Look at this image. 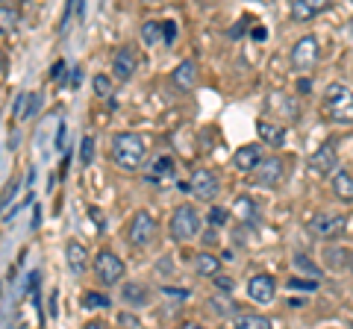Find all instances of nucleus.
<instances>
[{
  "mask_svg": "<svg viewBox=\"0 0 353 329\" xmlns=\"http://www.w3.org/2000/svg\"><path fill=\"white\" fill-rule=\"evenodd\" d=\"M256 136H259L262 145H271V147H283L285 145V127L277 124V120L259 118L256 120Z\"/></svg>",
  "mask_w": 353,
  "mask_h": 329,
  "instance_id": "nucleus-17",
  "label": "nucleus"
},
{
  "mask_svg": "<svg viewBox=\"0 0 353 329\" xmlns=\"http://www.w3.org/2000/svg\"><path fill=\"white\" fill-rule=\"evenodd\" d=\"M94 162V138L92 136H85L80 141V164L85 168V164H92Z\"/></svg>",
  "mask_w": 353,
  "mask_h": 329,
  "instance_id": "nucleus-30",
  "label": "nucleus"
},
{
  "mask_svg": "<svg viewBox=\"0 0 353 329\" xmlns=\"http://www.w3.org/2000/svg\"><path fill=\"white\" fill-rule=\"evenodd\" d=\"M141 39H145L148 47L165 45V27L159 24V21H148V24H141Z\"/></svg>",
  "mask_w": 353,
  "mask_h": 329,
  "instance_id": "nucleus-24",
  "label": "nucleus"
},
{
  "mask_svg": "<svg viewBox=\"0 0 353 329\" xmlns=\"http://www.w3.org/2000/svg\"><path fill=\"white\" fill-rule=\"evenodd\" d=\"M233 329H274V323H271V317H265V315L239 312L233 317Z\"/></svg>",
  "mask_w": 353,
  "mask_h": 329,
  "instance_id": "nucleus-21",
  "label": "nucleus"
},
{
  "mask_svg": "<svg viewBox=\"0 0 353 329\" xmlns=\"http://www.w3.org/2000/svg\"><path fill=\"white\" fill-rule=\"evenodd\" d=\"M230 215H233L230 209H221V206H215V209L209 212V217H206V221L212 224V226H224V224L230 221Z\"/></svg>",
  "mask_w": 353,
  "mask_h": 329,
  "instance_id": "nucleus-34",
  "label": "nucleus"
},
{
  "mask_svg": "<svg viewBox=\"0 0 353 329\" xmlns=\"http://www.w3.org/2000/svg\"><path fill=\"white\" fill-rule=\"evenodd\" d=\"M350 270H353V262H350Z\"/></svg>",
  "mask_w": 353,
  "mask_h": 329,
  "instance_id": "nucleus-43",
  "label": "nucleus"
},
{
  "mask_svg": "<svg viewBox=\"0 0 353 329\" xmlns=\"http://www.w3.org/2000/svg\"><path fill=\"white\" fill-rule=\"evenodd\" d=\"M30 103H32V94L30 92H21L15 97V106H12V120H15V124H21V120L30 118Z\"/></svg>",
  "mask_w": 353,
  "mask_h": 329,
  "instance_id": "nucleus-27",
  "label": "nucleus"
},
{
  "mask_svg": "<svg viewBox=\"0 0 353 329\" xmlns=\"http://www.w3.org/2000/svg\"><path fill=\"white\" fill-rule=\"evenodd\" d=\"M183 329H209V326H203V323H185Z\"/></svg>",
  "mask_w": 353,
  "mask_h": 329,
  "instance_id": "nucleus-41",
  "label": "nucleus"
},
{
  "mask_svg": "<svg viewBox=\"0 0 353 329\" xmlns=\"http://www.w3.org/2000/svg\"><path fill=\"white\" fill-rule=\"evenodd\" d=\"M209 306H212V312H215V315H221V317H224V315H233V317H236V306L230 303V300L212 297V300H209Z\"/></svg>",
  "mask_w": 353,
  "mask_h": 329,
  "instance_id": "nucleus-32",
  "label": "nucleus"
},
{
  "mask_svg": "<svg viewBox=\"0 0 353 329\" xmlns=\"http://www.w3.org/2000/svg\"><path fill=\"white\" fill-rule=\"evenodd\" d=\"M171 85L176 92H192L197 85V62L194 59H183L176 68L171 71Z\"/></svg>",
  "mask_w": 353,
  "mask_h": 329,
  "instance_id": "nucleus-15",
  "label": "nucleus"
},
{
  "mask_svg": "<svg viewBox=\"0 0 353 329\" xmlns=\"http://www.w3.org/2000/svg\"><path fill=\"white\" fill-rule=\"evenodd\" d=\"M289 288H292V291H318V288H321V282H318V279L292 277V279H289Z\"/></svg>",
  "mask_w": 353,
  "mask_h": 329,
  "instance_id": "nucleus-31",
  "label": "nucleus"
},
{
  "mask_svg": "<svg viewBox=\"0 0 353 329\" xmlns=\"http://www.w3.org/2000/svg\"><path fill=\"white\" fill-rule=\"evenodd\" d=\"M253 177H256V182L259 185H280L283 182V177H285V162L280 159V156H268V159H262V164L256 168V173H253Z\"/></svg>",
  "mask_w": 353,
  "mask_h": 329,
  "instance_id": "nucleus-12",
  "label": "nucleus"
},
{
  "mask_svg": "<svg viewBox=\"0 0 353 329\" xmlns=\"http://www.w3.org/2000/svg\"><path fill=\"white\" fill-rule=\"evenodd\" d=\"M18 21H21L18 6L0 3V27H3V32H15V30H18Z\"/></svg>",
  "mask_w": 353,
  "mask_h": 329,
  "instance_id": "nucleus-26",
  "label": "nucleus"
},
{
  "mask_svg": "<svg viewBox=\"0 0 353 329\" xmlns=\"http://www.w3.org/2000/svg\"><path fill=\"white\" fill-rule=\"evenodd\" d=\"M194 273L197 277H221V259L215 253H197L194 259Z\"/></svg>",
  "mask_w": 353,
  "mask_h": 329,
  "instance_id": "nucleus-22",
  "label": "nucleus"
},
{
  "mask_svg": "<svg viewBox=\"0 0 353 329\" xmlns=\"http://www.w3.org/2000/svg\"><path fill=\"white\" fill-rule=\"evenodd\" d=\"M330 189H333L336 200H341V203H353V173L345 171V168H339L333 177H330Z\"/></svg>",
  "mask_w": 353,
  "mask_h": 329,
  "instance_id": "nucleus-20",
  "label": "nucleus"
},
{
  "mask_svg": "<svg viewBox=\"0 0 353 329\" xmlns=\"http://www.w3.org/2000/svg\"><path fill=\"white\" fill-rule=\"evenodd\" d=\"M121 297H124L130 306H145L148 303V288L139 282H127L124 288H121Z\"/></svg>",
  "mask_w": 353,
  "mask_h": 329,
  "instance_id": "nucleus-25",
  "label": "nucleus"
},
{
  "mask_svg": "<svg viewBox=\"0 0 353 329\" xmlns=\"http://www.w3.org/2000/svg\"><path fill=\"white\" fill-rule=\"evenodd\" d=\"M318 59H321V45L315 36H301L292 47V65L294 71H312Z\"/></svg>",
  "mask_w": 353,
  "mask_h": 329,
  "instance_id": "nucleus-9",
  "label": "nucleus"
},
{
  "mask_svg": "<svg viewBox=\"0 0 353 329\" xmlns=\"http://www.w3.org/2000/svg\"><path fill=\"white\" fill-rule=\"evenodd\" d=\"M65 259H68V270L74 273V277H83V273L94 265V262L88 259V250L80 244V241H74V238L65 244Z\"/></svg>",
  "mask_w": 353,
  "mask_h": 329,
  "instance_id": "nucleus-14",
  "label": "nucleus"
},
{
  "mask_svg": "<svg viewBox=\"0 0 353 329\" xmlns=\"http://www.w3.org/2000/svg\"><path fill=\"white\" fill-rule=\"evenodd\" d=\"M259 164H262V147L259 145H245L233 153V168L241 173H256Z\"/></svg>",
  "mask_w": 353,
  "mask_h": 329,
  "instance_id": "nucleus-16",
  "label": "nucleus"
},
{
  "mask_svg": "<svg viewBox=\"0 0 353 329\" xmlns=\"http://www.w3.org/2000/svg\"><path fill=\"white\" fill-rule=\"evenodd\" d=\"M345 226H347V215H341V212H318V215H312L306 221V233L333 244V241L345 233Z\"/></svg>",
  "mask_w": 353,
  "mask_h": 329,
  "instance_id": "nucleus-4",
  "label": "nucleus"
},
{
  "mask_svg": "<svg viewBox=\"0 0 353 329\" xmlns=\"http://www.w3.org/2000/svg\"><path fill=\"white\" fill-rule=\"evenodd\" d=\"M306 168H309L312 177H333V173L341 168L336 141H324V145H318V150L306 159Z\"/></svg>",
  "mask_w": 353,
  "mask_h": 329,
  "instance_id": "nucleus-7",
  "label": "nucleus"
},
{
  "mask_svg": "<svg viewBox=\"0 0 353 329\" xmlns=\"http://www.w3.org/2000/svg\"><path fill=\"white\" fill-rule=\"evenodd\" d=\"M324 112L339 127H353V92L345 83H330L324 89Z\"/></svg>",
  "mask_w": 353,
  "mask_h": 329,
  "instance_id": "nucleus-2",
  "label": "nucleus"
},
{
  "mask_svg": "<svg viewBox=\"0 0 353 329\" xmlns=\"http://www.w3.org/2000/svg\"><path fill=\"white\" fill-rule=\"evenodd\" d=\"M233 288H236L233 277H215V291L218 294H233Z\"/></svg>",
  "mask_w": 353,
  "mask_h": 329,
  "instance_id": "nucleus-35",
  "label": "nucleus"
},
{
  "mask_svg": "<svg viewBox=\"0 0 353 329\" xmlns=\"http://www.w3.org/2000/svg\"><path fill=\"white\" fill-rule=\"evenodd\" d=\"M85 329H112V326H109L106 321H88Z\"/></svg>",
  "mask_w": 353,
  "mask_h": 329,
  "instance_id": "nucleus-39",
  "label": "nucleus"
},
{
  "mask_svg": "<svg viewBox=\"0 0 353 329\" xmlns=\"http://www.w3.org/2000/svg\"><path fill=\"white\" fill-rule=\"evenodd\" d=\"M183 191H189L194 200H201V203H212L221 194V180H218V173H212L209 168H194L189 182L183 185Z\"/></svg>",
  "mask_w": 353,
  "mask_h": 329,
  "instance_id": "nucleus-5",
  "label": "nucleus"
},
{
  "mask_svg": "<svg viewBox=\"0 0 353 329\" xmlns=\"http://www.w3.org/2000/svg\"><path fill=\"white\" fill-rule=\"evenodd\" d=\"M321 262H324V268L327 270H347L350 268V262H353V250H347L345 244H339V241H333V244H327L321 250Z\"/></svg>",
  "mask_w": 353,
  "mask_h": 329,
  "instance_id": "nucleus-11",
  "label": "nucleus"
},
{
  "mask_svg": "<svg viewBox=\"0 0 353 329\" xmlns=\"http://www.w3.org/2000/svg\"><path fill=\"white\" fill-rule=\"evenodd\" d=\"M92 85H94V94L103 97V100H109V97H112V92H115V85H112V80H109L106 74H94V76H92Z\"/></svg>",
  "mask_w": 353,
  "mask_h": 329,
  "instance_id": "nucleus-29",
  "label": "nucleus"
},
{
  "mask_svg": "<svg viewBox=\"0 0 353 329\" xmlns=\"http://www.w3.org/2000/svg\"><path fill=\"white\" fill-rule=\"evenodd\" d=\"M148 159V141L141 138L139 133H118L112 138V162L118 164L121 171H139Z\"/></svg>",
  "mask_w": 353,
  "mask_h": 329,
  "instance_id": "nucleus-1",
  "label": "nucleus"
},
{
  "mask_svg": "<svg viewBox=\"0 0 353 329\" xmlns=\"http://www.w3.org/2000/svg\"><path fill=\"white\" fill-rule=\"evenodd\" d=\"M80 74H83L80 68H77V71H74V76H71V89H77V85H80Z\"/></svg>",
  "mask_w": 353,
  "mask_h": 329,
  "instance_id": "nucleus-40",
  "label": "nucleus"
},
{
  "mask_svg": "<svg viewBox=\"0 0 353 329\" xmlns=\"http://www.w3.org/2000/svg\"><path fill=\"white\" fill-rule=\"evenodd\" d=\"M121 323H124V326H132V329H139V321H136V317H132V315H121Z\"/></svg>",
  "mask_w": 353,
  "mask_h": 329,
  "instance_id": "nucleus-38",
  "label": "nucleus"
},
{
  "mask_svg": "<svg viewBox=\"0 0 353 329\" xmlns=\"http://www.w3.org/2000/svg\"><path fill=\"white\" fill-rule=\"evenodd\" d=\"M350 329H353V317H350Z\"/></svg>",
  "mask_w": 353,
  "mask_h": 329,
  "instance_id": "nucleus-42",
  "label": "nucleus"
},
{
  "mask_svg": "<svg viewBox=\"0 0 353 329\" xmlns=\"http://www.w3.org/2000/svg\"><path fill=\"white\" fill-rule=\"evenodd\" d=\"M324 9H330V0H294L292 3V18L297 21V24H306V21L321 15Z\"/></svg>",
  "mask_w": 353,
  "mask_h": 329,
  "instance_id": "nucleus-18",
  "label": "nucleus"
},
{
  "mask_svg": "<svg viewBox=\"0 0 353 329\" xmlns=\"http://www.w3.org/2000/svg\"><path fill=\"white\" fill-rule=\"evenodd\" d=\"M153 238H157V217H153L148 209H139L130 217L127 241L136 247H148V244H153Z\"/></svg>",
  "mask_w": 353,
  "mask_h": 329,
  "instance_id": "nucleus-8",
  "label": "nucleus"
},
{
  "mask_svg": "<svg viewBox=\"0 0 353 329\" xmlns=\"http://www.w3.org/2000/svg\"><path fill=\"white\" fill-rule=\"evenodd\" d=\"M201 226H203V215L197 212L192 203H183L171 212L168 235H171L174 244H185V241H192L197 233H201Z\"/></svg>",
  "mask_w": 353,
  "mask_h": 329,
  "instance_id": "nucleus-3",
  "label": "nucleus"
},
{
  "mask_svg": "<svg viewBox=\"0 0 353 329\" xmlns=\"http://www.w3.org/2000/svg\"><path fill=\"white\" fill-rule=\"evenodd\" d=\"M230 212H233V215L239 217L241 224H248V221H256V203H253L248 194L236 197V203H233V209H230Z\"/></svg>",
  "mask_w": 353,
  "mask_h": 329,
  "instance_id": "nucleus-23",
  "label": "nucleus"
},
{
  "mask_svg": "<svg viewBox=\"0 0 353 329\" xmlns=\"http://www.w3.org/2000/svg\"><path fill=\"white\" fill-rule=\"evenodd\" d=\"M65 68H68V65H65V62L59 59V62H57V65H53V68H50V80L62 85V83H65Z\"/></svg>",
  "mask_w": 353,
  "mask_h": 329,
  "instance_id": "nucleus-36",
  "label": "nucleus"
},
{
  "mask_svg": "<svg viewBox=\"0 0 353 329\" xmlns=\"http://www.w3.org/2000/svg\"><path fill=\"white\" fill-rule=\"evenodd\" d=\"M112 300L109 294H101V291H85L83 294V309H109Z\"/></svg>",
  "mask_w": 353,
  "mask_h": 329,
  "instance_id": "nucleus-28",
  "label": "nucleus"
},
{
  "mask_svg": "<svg viewBox=\"0 0 353 329\" xmlns=\"http://www.w3.org/2000/svg\"><path fill=\"white\" fill-rule=\"evenodd\" d=\"M174 177H176V168H174V159L171 156H159L157 162L150 164V171H148V182L150 185H168V182H174Z\"/></svg>",
  "mask_w": 353,
  "mask_h": 329,
  "instance_id": "nucleus-19",
  "label": "nucleus"
},
{
  "mask_svg": "<svg viewBox=\"0 0 353 329\" xmlns=\"http://www.w3.org/2000/svg\"><path fill=\"white\" fill-rule=\"evenodd\" d=\"M162 27H165V45H174V39H176V24H174V21H162Z\"/></svg>",
  "mask_w": 353,
  "mask_h": 329,
  "instance_id": "nucleus-37",
  "label": "nucleus"
},
{
  "mask_svg": "<svg viewBox=\"0 0 353 329\" xmlns=\"http://www.w3.org/2000/svg\"><path fill=\"white\" fill-rule=\"evenodd\" d=\"M294 265L301 268V270H306L309 277H315V279H321V270H318L312 262H309V256H303V253H294Z\"/></svg>",
  "mask_w": 353,
  "mask_h": 329,
  "instance_id": "nucleus-33",
  "label": "nucleus"
},
{
  "mask_svg": "<svg viewBox=\"0 0 353 329\" xmlns=\"http://www.w3.org/2000/svg\"><path fill=\"white\" fill-rule=\"evenodd\" d=\"M248 297L259 306L274 303V297H277V279L271 273H253L248 279Z\"/></svg>",
  "mask_w": 353,
  "mask_h": 329,
  "instance_id": "nucleus-10",
  "label": "nucleus"
},
{
  "mask_svg": "<svg viewBox=\"0 0 353 329\" xmlns=\"http://www.w3.org/2000/svg\"><path fill=\"white\" fill-rule=\"evenodd\" d=\"M94 277L101 285H118L121 279H124V273H127V265L121 262L118 253H112V250H101V253L94 256Z\"/></svg>",
  "mask_w": 353,
  "mask_h": 329,
  "instance_id": "nucleus-6",
  "label": "nucleus"
},
{
  "mask_svg": "<svg viewBox=\"0 0 353 329\" xmlns=\"http://www.w3.org/2000/svg\"><path fill=\"white\" fill-rule=\"evenodd\" d=\"M136 50L132 47H118L115 50V56H112V76L118 83H130V76L136 74Z\"/></svg>",
  "mask_w": 353,
  "mask_h": 329,
  "instance_id": "nucleus-13",
  "label": "nucleus"
}]
</instances>
